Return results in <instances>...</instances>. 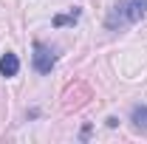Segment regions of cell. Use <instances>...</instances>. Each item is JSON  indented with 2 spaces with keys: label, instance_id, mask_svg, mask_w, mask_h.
<instances>
[{
  "label": "cell",
  "instance_id": "1",
  "mask_svg": "<svg viewBox=\"0 0 147 144\" xmlns=\"http://www.w3.org/2000/svg\"><path fill=\"white\" fill-rule=\"evenodd\" d=\"M88 99H93L91 88H88L82 79H76V82H71V85L65 88V93H62V110H65V113L79 110L82 105H88Z\"/></svg>",
  "mask_w": 147,
  "mask_h": 144
},
{
  "label": "cell",
  "instance_id": "2",
  "mask_svg": "<svg viewBox=\"0 0 147 144\" xmlns=\"http://www.w3.org/2000/svg\"><path fill=\"white\" fill-rule=\"evenodd\" d=\"M34 68L40 73H48L51 68H54V54H51L42 42H37V45H34Z\"/></svg>",
  "mask_w": 147,
  "mask_h": 144
},
{
  "label": "cell",
  "instance_id": "3",
  "mask_svg": "<svg viewBox=\"0 0 147 144\" xmlns=\"http://www.w3.org/2000/svg\"><path fill=\"white\" fill-rule=\"evenodd\" d=\"M17 71H20V59L14 54H3V59H0V73L3 76H14Z\"/></svg>",
  "mask_w": 147,
  "mask_h": 144
},
{
  "label": "cell",
  "instance_id": "4",
  "mask_svg": "<svg viewBox=\"0 0 147 144\" xmlns=\"http://www.w3.org/2000/svg\"><path fill=\"white\" fill-rule=\"evenodd\" d=\"M147 11V0H130L127 3V20H142Z\"/></svg>",
  "mask_w": 147,
  "mask_h": 144
},
{
  "label": "cell",
  "instance_id": "5",
  "mask_svg": "<svg viewBox=\"0 0 147 144\" xmlns=\"http://www.w3.org/2000/svg\"><path fill=\"white\" fill-rule=\"evenodd\" d=\"M133 124L139 127V130H147V105L133 108Z\"/></svg>",
  "mask_w": 147,
  "mask_h": 144
},
{
  "label": "cell",
  "instance_id": "6",
  "mask_svg": "<svg viewBox=\"0 0 147 144\" xmlns=\"http://www.w3.org/2000/svg\"><path fill=\"white\" fill-rule=\"evenodd\" d=\"M76 17H79V11H74V14H57V17H54V26H65V23H74Z\"/></svg>",
  "mask_w": 147,
  "mask_h": 144
}]
</instances>
